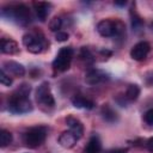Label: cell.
<instances>
[{"label": "cell", "mask_w": 153, "mask_h": 153, "mask_svg": "<svg viewBox=\"0 0 153 153\" xmlns=\"http://www.w3.org/2000/svg\"><path fill=\"white\" fill-rule=\"evenodd\" d=\"M31 87L27 84H22L8 98L7 109L10 112L16 115L26 114L32 110V104L29 98Z\"/></svg>", "instance_id": "1"}, {"label": "cell", "mask_w": 153, "mask_h": 153, "mask_svg": "<svg viewBox=\"0 0 153 153\" xmlns=\"http://www.w3.org/2000/svg\"><path fill=\"white\" fill-rule=\"evenodd\" d=\"M2 17H6L11 20H14L16 23L20 25H26L31 20V13L30 10L24 5V4H17L12 5L10 7H5L1 11Z\"/></svg>", "instance_id": "2"}, {"label": "cell", "mask_w": 153, "mask_h": 153, "mask_svg": "<svg viewBox=\"0 0 153 153\" xmlns=\"http://www.w3.org/2000/svg\"><path fill=\"white\" fill-rule=\"evenodd\" d=\"M47 134L48 129L44 126L31 127L23 134V142L29 148H37L45 141Z\"/></svg>", "instance_id": "3"}, {"label": "cell", "mask_w": 153, "mask_h": 153, "mask_svg": "<svg viewBox=\"0 0 153 153\" xmlns=\"http://www.w3.org/2000/svg\"><path fill=\"white\" fill-rule=\"evenodd\" d=\"M23 44L25 45L27 51H30L32 54H39L47 48V45L49 43L47 42V39L42 32L31 31V32H26L23 36Z\"/></svg>", "instance_id": "4"}, {"label": "cell", "mask_w": 153, "mask_h": 153, "mask_svg": "<svg viewBox=\"0 0 153 153\" xmlns=\"http://www.w3.org/2000/svg\"><path fill=\"white\" fill-rule=\"evenodd\" d=\"M124 24L121 20L103 19L97 24V31L103 37H114L124 32Z\"/></svg>", "instance_id": "5"}, {"label": "cell", "mask_w": 153, "mask_h": 153, "mask_svg": "<svg viewBox=\"0 0 153 153\" xmlns=\"http://www.w3.org/2000/svg\"><path fill=\"white\" fill-rule=\"evenodd\" d=\"M74 55V50L71 47H63L59 50L56 54L54 61H53V67L55 71L59 72H65L71 67V62Z\"/></svg>", "instance_id": "6"}, {"label": "cell", "mask_w": 153, "mask_h": 153, "mask_svg": "<svg viewBox=\"0 0 153 153\" xmlns=\"http://www.w3.org/2000/svg\"><path fill=\"white\" fill-rule=\"evenodd\" d=\"M36 102L41 106L45 108H54L55 105V99L50 90V85L48 81H43L39 84V86L36 90Z\"/></svg>", "instance_id": "7"}, {"label": "cell", "mask_w": 153, "mask_h": 153, "mask_svg": "<svg viewBox=\"0 0 153 153\" xmlns=\"http://www.w3.org/2000/svg\"><path fill=\"white\" fill-rule=\"evenodd\" d=\"M151 51V45L148 42H139L136 43L131 50H130V57L135 61H142L143 59H146V56L148 55V53Z\"/></svg>", "instance_id": "8"}, {"label": "cell", "mask_w": 153, "mask_h": 153, "mask_svg": "<svg viewBox=\"0 0 153 153\" xmlns=\"http://www.w3.org/2000/svg\"><path fill=\"white\" fill-rule=\"evenodd\" d=\"M108 79V76H106V74L103 72V71H100V69H96V68H93V69H90L87 73H86V75H85V82L86 84H88V85H97V84H99V82H103V81H105Z\"/></svg>", "instance_id": "9"}, {"label": "cell", "mask_w": 153, "mask_h": 153, "mask_svg": "<svg viewBox=\"0 0 153 153\" xmlns=\"http://www.w3.org/2000/svg\"><path fill=\"white\" fill-rule=\"evenodd\" d=\"M66 124L68 126L69 130H71L78 139H80V137L82 136V134H84V124L81 123L80 120H78L76 117L69 115V116L66 117Z\"/></svg>", "instance_id": "10"}, {"label": "cell", "mask_w": 153, "mask_h": 153, "mask_svg": "<svg viewBox=\"0 0 153 153\" xmlns=\"http://www.w3.org/2000/svg\"><path fill=\"white\" fill-rule=\"evenodd\" d=\"M2 69L7 71L8 74H12L14 76H23L25 74L24 66L16 61H5L2 65Z\"/></svg>", "instance_id": "11"}, {"label": "cell", "mask_w": 153, "mask_h": 153, "mask_svg": "<svg viewBox=\"0 0 153 153\" xmlns=\"http://www.w3.org/2000/svg\"><path fill=\"white\" fill-rule=\"evenodd\" d=\"M78 140L79 139L71 130H66V131L61 133V135L59 136V143L63 148H72V147H74V145L76 143Z\"/></svg>", "instance_id": "12"}, {"label": "cell", "mask_w": 153, "mask_h": 153, "mask_svg": "<svg viewBox=\"0 0 153 153\" xmlns=\"http://www.w3.org/2000/svg\"><path fill=\"white\" fill-rule=\"evenodd\" d=\"M0 50L4 54L13 55L19 51V47L16 41H13L11 38H2L0 42Z\"/></svg>", "instance_id": "13"}, {"label": "cell", "mask_w": 153, "mask_h": 153, "mask_svg": "<svg viewBox=\"0 0 153 153\" xmlns=\"http://www.w3.org/2000/svg\"><path fill=\"white\" fill-rule=\"evenodd\" d=\"M72 104L78 108V109H85V110H91L94 106V103L90 99H87L86 97L81 96V94H76L72 98Z\"/></svg>", "instance_id": "14"}, {"label": "cell", "mask_w": 153, "mask_h": 153, "mask_svg": "<svg viewBox=\"0 0 153 153\" xmlns=\"http://www.w3.org/2000/svg\"><path fill=\"white\" fill-rule=\"evenodd\" d=\"M102 142L97 135H92L84 148V153H100Z\"/></svg>", "instance_id": "15"}, {"label": "cell", "mask_w": 153, "mask_h": 153, "mask_svg": "<svg viewBox=\"0 0 153 153\" xmlns=\"http://www.w3.org/2000/svg\"><path fill=\"white\" fill-rule=\"evenodd\" d=\"M33 6H35V12H36L37 18H38L41 22H45L47 17H48V14H49L50 5H49L48 2L38 1V2H35Z\"/></svg>", "instance_id": "16"}, {"label": "cell", "mask_w": 153, "mask_h": 153, "mask_svg": "<svg viewBox=\"0 0 153 153\" xmlns=\"http://www.w3.org/2000/svg\"><path fill=\"white\" fill-rule=\"evenodd\" d=\"M102 116H103V118L106 121V122H109V123H115V122H117L118 121V115H117V112L109 105V104H104L103 106H102Z\"/></svg>", "instance_id": "17"}, {"label": "cell", "mask_w": 153, "mask_h": 153, "mask_svg": "<svg viewBox=\"0 0 153 153\" xmlns=\"http://www.w3.org/2000/svg\"><path fill=\"white\" fill-rule=\"evenodd\" d=\"M139 96H140V87L136 84H130L127 87L126 94H124V97L127 98V100L134 102V100H136L139 98Z\"/></svg>", "instance_id": "18"}, {"label": "cell", "mask_w": 153, "mask_h": 153, "mask_svg": "<svg viewBox=\"0 0 153 153\" xmlns=\"http://www.w3.org/2000/svg\"><path fill=\"white\" fill-rule=\"evenodd\" d=\"M130 22H131V27H133V30H140L141 26H142V24H143L141 17L137 14V12H136L134 8L130 10Z\"/></svg>", "instance_id": "19"}, {"label": "cell", "mask_w": 153, "mask_h": 153, "mask_svg": "<svg viewBox=\"0 0 153 153\" xmlns=\"http://www.w3.org/2000/svg\"><path fill=\"white\" fill-rule=\"evenodd\" d=\"M11 142H12V134L6 129H1L0 130V146L4 148L8 146Z\"/></svg>", "instance_id": "20"}, {"label": "cell", "mask_w": 153, "mask_h": 153, "mask_svg": "<svg viewBox=\"0 0 153 153\" xmlns=\"http://www.w3.org/2000/svg\"><path fill=\"white\" fill-rule=\"evenodd\" d=\"M62 26V19L60 17H54L53 19H50L49 22V29L50 31H54V32H59L60 29Z\"/></svg>", "instance_id": "21"}, {"label": "cell", "mask_w": 153, "mask_h": 153, "mask_svg": "<svg viewBox=\"0 0 153 153\" xmlns=\"http://www.w3.org/2000/svg\"><path fill=\"white\" fill-rule=\"evenodd\" d=\"M0 82L4 85V86H11L12 85V78L10 76L8 73H6V71H4L1 68L0 71Z\"/></svg>", "instance_id": "22"}, {"label": "cell", "mask_w": 153, "mask_h": 153, "mask_svg": "<svg viewBox=\"0 0 153 153\" xmlns=\"http://www.w3.org/2000/svg\"><path fill=\"white\" fill-rule=\"evenodd\" d=\"M80 57H81V59H84V60H86V61H91L93 56H92L91 51L88 50V48L82 47V48H81V50H80Z\"/></svg>", "instance_id": "23"}, {"label": "cell", "mask_w": 153, "mask_h": 153, "mask_svg": "<svg viewBox=\"0 0 153 153\" xmlns=\"http://www.w3.org/2000/svg\"><path fill=\"white\" fill-rule=\"evenodd\" d=\"M143 121L147 124L153 126V109H149L143 114Z\"/></svg>", "instance_id": "24"}, {"label": "cell", "mask_w": 153, "mask_h": 153, "mask_svg": "<svg viewBox=\"0 0 153 153\" xmlns=\"http://www.w3.org/2000/svg\"><path fill=\"white\" fill-rule=\"evenodd\" d=\"M68 37H69V35L67 32H65V31H59L55 35V38H56L57 42H66L68 39Z\"/></svg>", "instance_id": "25"}, {"label": "cell", "mask_w": 153, "mask_h": 153, "mask_svg": "<svg viewBox=\"0 0 153 153\" xmlns=\"http://www.w3.org/2000/svg\"><path fill=\"white\" fill-rule=\"evenodd\" d=\"M105 153H128L127 148H114V149H109Z\"/></svg>", "instance_id": "26"}, {"label": "cell", "mask_w": 153, "mask_h": 153, "mask_svg": "<svg viewBox=\"0 0 153 153\" xmlns=\"http://www.w3.org/2000/svg\"><path fill=\"white\" fill-rule=\"evenodd\" d=\"M147 149H148L151 153H153V137L148 139V141H147Z\"/></svg>", "instance_id": "27"}, {"label": "cell", "mask_w": 153, "mask_h": 153, "mask_svg": "<svg viewBox=\"0 0 153 153\" xmlns=\"http://www.w3.org/2000/svg\"><path fill=\"white\" fill-rule=\"evenodd\" d=\"M127 2L126 1H121V2H118V1H115V5H117V6H124Z\"/></svg>", "instance_id": "28"}]
</instances>
